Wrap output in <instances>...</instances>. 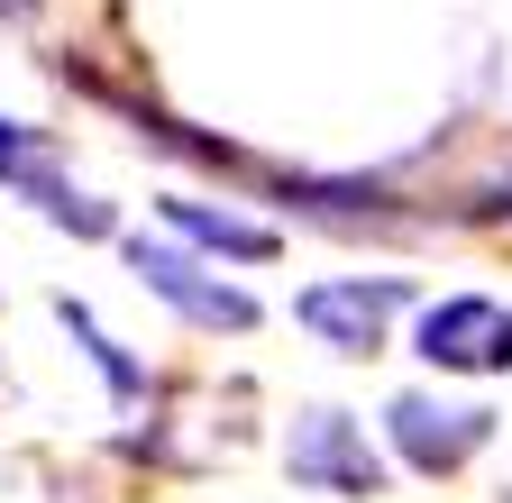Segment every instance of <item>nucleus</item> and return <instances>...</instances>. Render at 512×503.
Listing matches in <instances>:
<instances>
[{
	"instance_id": "nucleus-1",
	"label": "nucleus",
	"mask_w": 512,
	"mask_h": 503,
	"mask_svg": "<svg viewBox=\"0 0 512 503\" xmlns=\"http://www.w3.org/2000/svg\"><path fill=\"white\" fill-rule=\"evenodd\" d=\"M284 476H293L302 494H339V503H375V494H394V467L366 449V421H357V412H339V403L293 412Z\"/></svg>"
},
{
	"instance_id": "nucleus-2",
	"label": "nucleus",
	"mask_w": 512,
	"mask_h": 503,
	"mask_svg": "<svg viewBox=\"0 0 512 503\" xmlns=\"http://www.w3.org/2000/svg\"><path fill=\"white\" fill-rule=\"evenodd\" d=\"M128 247V266H138V284L174 311V321H192V330H229V339H247L266 311H256V293L247 284H220L192 247H174V238H147V229H128L119 238Z\"/></svg>"
},
{
	"instance_id": "nucleus-3",
	"label": "nucleus",
	"mask_w": 512,
	"mask_h": 503,
	"mask_svg": "<svg viewBox=\"0 0 512 503\" xmlns=\"http://www.w3.org/2000/svg\"><path fill=\"white\" fill-rule=\"evenodd\" d=\"M412 311V275H330L293 293V321L330 357H384V321Z\"/></svg>"
},
{
	"instance_id": "nucleus-4",
	"label": "nucleus",
	"mask_w": 512,
	"mask_h": 503,
	"mask_svg": "<svg viewBox=\"0 0 512 503\" xmlns=\"http://www.w3.org/2000/svg\"><path fill=\"white\" fill-rule=\"evenodd\" d=\"M0 193H19L28 211H46L55 229H74V238H119V211L92 202V193H74L55 138L28 129V119H0Z\"/></svg>"
},
{
	"instance_id": "nucleus-5",
	"label": "nucleus",
	"mask_w": 512,
	"mask_h": 503,
	"mask_svg": "<svg viewBox=\"0 0 512 503\" xmlns=\"http://www.w3.org/2000/svg\"><path fill=\"white\" fill-rule=\"evenodd\" d=\"M412 357L439 375H503L512 366V302L494 293H439L412 321Z\"/></svg>"
},
{
	"instance_id": "nucleus-6",
	"label": "nucleus",
	"mask_w": 512,
	"mask_h": 503,
	"mask_svg": "<svg viewBox=\"0 0 512 503\" xmlns=\"http://www.w3.org/2000/svg\"><path fill=\"white\" fill-rule=\"evenodd\" d=\"M384 439L412 476H458L485 439H494V412L485 403H439V394H394L384 403Z\"/></svg>"
},
{
	"instance_id": "nucleus-7",
	"label": "nucleus",
	"mask_w": 512,
	"mask_h": 503,
	"mask_svg": "<svg viewBox=\"0 0 512 503\" xmlns=\"http://www.w3.org/2000/svg\"><path fill=\"white\" fill-rule=\"evenodd\" d=\"M156 211H165V229H174V238H192V247H202V257H229V266H275V257H284V238H275L266 220L229 211V202H192V193H165Z\"/></svg>"
},
{
	"instance_id": "nucleus-8",
	"label": "nucleus",
	"mask_w": 512,
	"mask_h": 503,
	"mask_svg": "<svg viewBox=\"0 0 512 503\" xmlns=\"http://www.w3.org/2000/svg\"><path fill=\"white\" fill-rule=\"evenodd\" d=\"M55 321H64V339H74V348L92 357V375L110 385V403H119V412H138V403H147V366H138V357H128V348L101 330V311H92V302L55 293Z\"/></svg>"
},
{
	"instance_id": "nucleus-9",
	"label": "nucleus",
	"mask_w": 512,
	"mask_h": 503,
	"mask_svg": "<svg viewBox=\"0 0 512 503\" xmlns=\"http://www.w3.org/2000/svg\"><path fill=\"white\" fill-rule=\"evenodd\" d=\"M0 19H10V28H37V19H46V0H0Z\"/></svg>"
}]
</instances>
